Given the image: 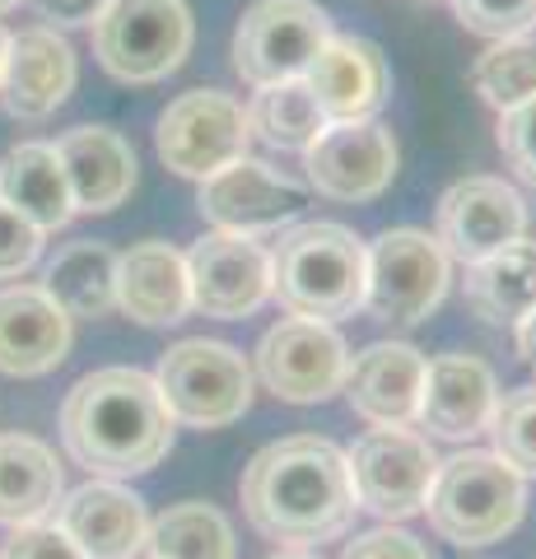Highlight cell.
<instances>
[{
    "mask_svg": "<svg viewBox=\"0 0 536 559\" xmlns=\"http://www.w3.org/2000/svg\"><path fill=\"white\" fill-rule=\"evenodd\" d=\"M0 559H84L80 546L71 536H65L57 522H24V527H14L5 550H0Z\"/></svg>",
    "mask_w": 536,
    "mask_h": 559,
    "instance_id": "35",
    "label": "cell"
},
{
    "mask_svg": "<svg viewBox=\"0 0 536 559\" xmlns=\"http://www.w3.org/2000/svg\"><path fill=\"white\" fill-rule=\"evenodd\" d=\"M150 559H234V527L215 503L187 499L172 503L150 522L145 536Z\"/></svg>",
    "mask_w": 536,
    "mask_h": 559,
    "instance_id": "28",
    "label": "cell"
},
{
    "mask_svg": "<svg viewBox=\"0 0 536 559\" xmlns=\"http://www.w3.org/2000/svg\"><path fill=\"white\" fill-rule=\"evenodd\" d=\"M0 201H5L14 215H24L38 234L61 229V224L75 215V201H71L65 168L57 159V145L24 140V145L5 150V159H0Z\"/></svg>",
    "mask_w": 536,
    "mask_h": 559,
    "instance_id": "24",
    "label": "cell"
},
{
    "mask_svg": "<svg viewBox=\"0 0 536 559\" xmlns=\"http://www.w3.org/2000/svg\"><path fill=\"white\" fill-rule=\"evenodd\" d=\"M90 28L98 66L127 84H154L172 75L196 43L187 0H108Z\"/></svg>",
    "mask_w": 536,
    "mask_h": 559,
    "instance_id": "5",
    "label": "cell"
},
{
    "mask_svg": "<svg viewBox=\"0 0 536 559\" xmlns=\"http://www.w3.org/2000/svg\"><path fill=\"white\" fill-rule=\"evenodd\" d=\"M345 364H350V349L341 331L318 318H285L257 341V378L289 406H313V401L336 396Z\"/></svg>",
    "mask_w": 536,
    "mask_h": 559,
    "instance_id": "11",
    "label": "cell"
},
{
    "mask_svg": "<svg viewBox=\"0 0 536 559\" xmlns=\"http://www.w3.org/2000/svg\"><path fill=\"white\" fill-rule=\"evenodd\" d=\"M117 308L141 326H172L192 312L187 257L172 242L145 238L117 257Z\"/></svg>",
    "mask_w": 536,
    "mask_h": 559,
    "instance_id": "23",
    "label": "cell"
},
{
    "mask_svg": "<svg viewBox=\"0 0 536 559\" xmlns=\"http://www.w3.org/2000/svg\"><path fill=\"white\" fill-rule=\"evenodd\" d=\"M425 355L406 341H373L350 355L341 392L369 425H415V401L425 382Z\"/></svg>",
    "mask_w": 536,
    "mask_h": 559,
    "instance_id": "21",
    "label": "cell"
},
{
    "mask_svg": "<svg viewBox=\"0 0 536 559\" xmlns=\"http://www.w3.org/2000/svg\"><path fill=\"white\" fill-rule=\"evenodd\" d=\"M61 443L94 480H131L154 471L172 448V415L154 388V373L122 364L84 373L65 392Z\"/></svg>",
    "mask_w": 536,
    "mask_h": 559,
    "instance_id": "2",
    "label": "cell"
},
{
    "mask_svg": "<svg viewBox=\"0 0 536 559\" xmlns=\"http://www.w3.org/2000/svg\"><path fill=\"white\" fill-rule=\"evenodd\" d=\"M365 238L345 224H294L271 252V299H281L289 318H355V308H365Z\"/></svg>",
    "mask_w": 536,
    "mask_h": 559,
    "instance_id": "3",
    "label": "cell"
},
{
    "mask_svg": "<svg viewBox=\"0 0 536 559\" xmlns=\"http://www.w3.org/2000/svg\"><path fill=\"white\" fill-rule=\"evenodd\" d=\"M248 140H252L248 108L219 90L178 94L164 108L159 131H154L159 159L178 173V178H196V182H205L219 168H229L234 159H243Z\"/></svg>",
    "mask_w": 536,
    "mask_h": 559,
    "instance_id": "10",
    "label": "cell"
},
{
    "mask_svg": "<svg viewBox=\"0 0 536 559\" xmlns=\"http://www.w3.org/2000/svg\"><path fill=\"white\" fill-rule=\"evenodd\" d=\"M57 159L84 215H108L135 191V150L112 127H75L57 140Z\"/></svg>",
    "mask_w": 536,
    "mask_h": 559,
    "instance_id": "22",
    "label": "cell"
},
{
    "mask_svg": "<svg viewBox=\"0 0 536 559\" xmlns=\"http://www.w3.org/2000/svg\"><path fill=\"white\" fill-rule=\"evenodd\" d=\"M14 5H20V0H0V14H5V10H14Z\"/></svg>",
    "mask_w": 536,
    "mask_h": 559,
    "instance_id": "41",
    "label": "cell"
},
{
    "mask_svg": "<svg viewBox=\"0 0 536 559\" xmlns=\"http://www.w3.org/2000/svg\"><path fill=\"white\" fill-rule=\"evenodd\" d=\"M192 308L215 322H243L271 299V252L248 234H205L187 252Z\"/></svg>",
    "mask_w": 536,
    "mask_h": 559,
    "instance_id": "13",
    "label": "cell"
},
{
    "mask_svg": "<svg viewBox=\"0 0 536 559\" xmlns=\"http://www.w3.org/2000/svg\"><path fill=\"white\" fill-rule=\"evenodd\" d=\"M527 509V476L495 457V452H457L439 462V476L429 485L425 513L429 527L462 550H480L504 540Z\"/></svg>",
    "mask_w": 536,
    "mask_h": 559,
    "instance_id": "4",
    "label": "cell"
},
{
    "mask_svg": "<svg viewBox=\"0 0 536 559\" xmlns=\"http://www.w3.org/2000/svg\"><path fill=\"white\" fill-rule=\"evenodd\" d=\"M71 318L43 285L0 289V373L43 378L71 355Z\"/></svg>",
    "mask_w": 536,
    "mask_h": 559,
    "instance_id": "20",
    "label": "cell"
},
{
    "mask_svg": "<svg viewBox=\"0 0 536 559\" xmlns=\"http://www.w3.org/2000/svg\"><path fill=\"white\" fill-rule=\"evenodd\" d=\"M495 457H504L517 476H536V388L504 392L490 415Z\"/></svg>",
    "mask_w": 536,
    "mask_h": 559,
    "instance_id": "31",
    "label": "cell"
},
{
    "mask_svg": "<svg viewBox=\"0 0 536 559\" xmlns=\"http://www.w3.org/2000/svg\"><path fill=\"white\" fill-rule=\"evenodd\" d=\"M57 527L80 546L84 559H135L145 550L150 513L145 499L122 480H90L75 495H61Z\"/></svg>",
    "mask_w": 536,
    "mask_h": 559,
    "instance_id": "19",
    "label": "cell"
},
{
    "mask_svg": "<svg viewBox=\"0 0 536 559\" xmlns=\"http://www.w3.org/2000/svg\"><path fill=\"white\" fill-rule=\"evenodd\" d=\"M448 252L420 229H388L369 242L365 308L378 322L420 326L448 294Z\"/></svg>",
    "mask_w": 536,
    "mask_h": 559,
    "instance_id": "8",
    "label": "cell"
},
{
    "mask_svg": "<svg viewBox=\"0 0 536 559\" xmlns=\"http://www.w3.org/2000/svg\"><path fill=\"white\" fill-rule=\"evenodd\" d=\"M527 234V205L504 178H462L439 197V248L448 261H472Z\"/></svg>",
    "mask_w": 536,
    "mask_h": 559,
    "instance_id": "14",
    "label": "cell"
},
{
    "mask_svg": "<svg viewBox=\"0 0 536 559\" xmlns=\"http://www.w3.org/2000/svg\"><path fill=\"white\" fill-rule=\"evenodd\" d=\"M103 5L108 0H33V10L43 14V20L51 24H61V28H75V24H94Z\"/></svg>",
    "mask_w": 536,
    "mask_h": 559,
    "instance_id": "37",
    "label": "cell"
},
{
    "mask_svg": "<svg viewBox=\"0 0 536 559\" xmlns=\"http://www.w3.org/2000/svg\"><path fill=\"white\" fill-rule=\"evenodd\" d=\"M499 150L517 178L536 187V98L513 112H499Z\"/></svg>",
    "mask_w": 536,
    "mask_h": 559,
    "instance_id": "33",
    "label": "cell"
},
{
    "mask_svg": "<svg viewBox=\"0 0 536 559\" xmlns=\"http://www.w3.org/2000/svg\"><path fill=\"white\" fill-rule=\"evenodd\" d=\"M271 559H318V555H313V550H289V546H285V550H275Z\"/></svg>",
    "mask_w": 536,
    "mask_h": 559,
    "instance_id": "39",
    "label": "cell"
},
{
    "mask_svg": "<svg viewBox=\"0 0 536 559\" xmlns=\"http://www.w3.org/2000/svg\"><path fill=\"white\" fill-rule=\"evenodd\" d=\"M472 90L499 112L536 98V38H499L472 66Z\"/></svg>",
    "mask_w": 536,
    "mask_h": 559,
    "instance_id": "30",
    "label": "cell"
},
{
    "mask_svg": "<svg viewBox=\"0 0 536 559\" xmlns=\"http://www.w3.org/2000/svg\"><path fill=\"white\" fill-rule=\"evenodd\" d=\"M332 38V20L318 0H257L234 28V70L252 90L299 80Z\"/></svg>",
    "mask_w": 536,
    "mask_h": 559,
    "instance_id": "9",
    "label": "cell"
},
{
    "mask_svg": "<svg viewBox=\"0 0 536 559\" xmlns=\"http://www.w3.org/2000/svg\"><path fill=\"white\" fill-rule=\"evenodd\" d=\"M154 388H159L172 425L192 429H224L243 419L252 406V369L234 345L224 341H178L159 355L154 369Z\"/></svg>",
    "mask_w": 536,
    "mask_h": 559,
    "instance_id": "6",
    "label": "cell"
},
{
    "mask_svg": "<svg viewBox=\"0 0 536 559\" xmlns=\"http://www.w3.org/2000/svg\"><path fill=\"white\" fill-rule=\"evenodd\" d=\"M453 14L476 38H527L536 28V0H453Z\"/></svg>",
    "mask_w": 536,
    "mask_h": 559,
    "instance_id": "32",
    "label": "cell"
},
{
    "mask_svg": "<svg viewBox=\"0 0 536 559\" xmlns=\"http://www.w3.org/2000/svg\"><path fill=\"white\" fill-rule=\"evenodd\" d=\"M65 495L61 462L33 433H0V527H24L57 513Z\"/></svg>",
    "mask_w": 536,
    "mask_h": 559,
    "instance_id": "25",
    "label": "cell"
},
{
    "mask_svg": "<svg viewBox=\"0 0 536 559\" xmlns=\"http://www.w3.org/2000/svg\"><path fill=\"white\" fill-rule=\"evenodd\" d=\"M308 187L326 201H373L396 178V135L378 117L369 121H332L313 145L303 150Z\"/></svg>",
    "mask_w": 536,
    "mask_h": 559,
    "instance_id": "12",
    "label": "cell"
},
{
    "mask_svg": "<svg viewBox=\"0 0 536 559\" xmlns=\"http://www.w3.org/2000/svg\"><path fill=\"white\" fill-rule=\"evenodd\" d=\"M355 503L383 522H402L425 509L429 485L439 476V452L410 425H373L345 452Z\"/></svg>",
    "mask_w": 536,
    "mask_h": 559,
    "instance_id": "7",
    "label": "cell"
},
{
    "mask_svg": "<svg viewBox=\"0 0 536 559\" xmlns=\"http://www.w3.org/2000/svg\"><path fill=\"white\" fill-rule=\"evenodd\" d=\"M341 559H429V550L402 527H378V532L355 536L341 550Z\"/></svg>",
    "mask_w": 536,
    "mask_h": 559,
    "instance_id": "36",
    "label": "cell"
},
{
    "mask_svg": "<svg viewBox=\"0 0 536 559\" xmlns=\"http://www.w3.org/2000/svg\"><path fill=\"white\" fill-rule=\"evenodd\" d=\"M517 355H523L527 369H536V308L517 322Z\"/></svg>",
    "mask_w": 536,
    "mask_h": 559,
    "instance_id": "38",
    "label": "cell"
},
{
    "mask_svg": "<svg viewBox=\"0 0 536 559\" xmlns=\"http://www.w3.org/2000/svg\"><path fill=\"white\" fill-rule=\"evenodd\" d=\"M248 127L252 135H262L271 150H308L326 131V117L318 112L313 94L303 80H281L262 84L248 103Z\"/></svg>",
    "mask_w": 536,
    "mask_h": 559,
    "instance_id": "29",
    "label": "cell"
},
{
    "mask_svg": "<svg viewBox=\"0 0 536 559\" xmlns=\"http://www.w3.org/2000/svg\"><path fill=\"white\" fill-rule=\"evenodd\" d=\"M238 495L252 527L289 550L336 540L359 509L345 452L318 433H294L262 448L248 462Z\"/></svg>",
    "mask_w": 536,
    "mask_h": 559,
    "instance_id": "1",
    "label": "cell"
},
{
    "mask_svg": "<svg viewBox=\"0 0 536 559\" xmlns=\"http://www.w3.org/2000/svg\"><path fill=\"white\" fill-rule=\"evenodd\" d=\"M43 289L57 299V308L65 318H103V312L117 308V252L108 242L80 238L65 252H57V261L43 275Z\"/></svg>",
    "mask_w": 536,
    "mask_h": 559,
    "instance_id": "27",
    "label": "cell"
},
{
    "mask_svg": "<svg viewBox=\"0 0 536 559\" xmlns=\"http://www.w3.org/2000/svg\"><path fill=\"white\" fill-rule=\"evenodd\" d=\"M196 210L205 224H215L224 234L257 238V234H271V229H281V224L299 219L303 187H294L271 164L243 154V159H234L229 168H219L201 182Z\"/></svg>",
    "mask_w": 536,
    "mask_h": 559,
    "instance_id": "15",
    "label": "cell"
},
{
    "mask_svg": "<svg viewBox=\"0 0 536 559\" xmlns=\"http://www.w3.org/2000/svg\"><path fill=\"white\" fill-rule=\"evenodd\" d=\"M5 43H10V33L0 28V66H5Z\"/></svg>",
    "mask_w": 536,
    "mask_h": 559,
    "instance_id": "40",
    "label": "cell"
},
{
    "mask_svg": "<svg viewBox=\"0 0 536 559\" xmlns=\"http://www.w3.org/2000/svg\"><path fill=\"white\" fill-rule=\"evenodd\" d=\"M499 406L495 369L476 355H439L425 364L420 401H415V425L434 439L462 443L490 429V415Z\"/></svg>",
    "mask_w": 536,
    "mask_h": 559,
    "instance_id": "18",
    "label": "cell"
},
{
    "mask_svg": "<svg viewBox=\"0 0 536 559\" xmlns=\"http://www.w3.org/2000/svg\"><path fill=\"white\" fill-rule=\"evenodd\" d=\"M462 285L480 322L517 326L536 308V238H517L509 248L472 261Z\"/></svg>",
    "mask_w": 536,
    "mask_h": 559,
    "instance_id": "26",
    "label": "cell"
},
{
    "mask_svg": "<svg viewBox=\"0 0 536 559\" xmlns=\"http://www.w3.org/2000/svg\"><path fill=\"white\" fill-rule=\"evenodd\" d=\"M80 66L75 47L57 28H20L5 43V66H0V108L20 121H43L75 94Z\"/></svg>",
    "mask_w": 536,
    "mask_h": 559,
    "instance_id": "17",
    "label": "cell"
},
{
    "mask_svg": "<svg viewBox=\"0 0 536 559\" xmlns=\"http://www.w3.org/2000/svg\"><path fill=\"white\" fill-rule=\"evenodd\" d=\"M299 80L308 84L326 127L332 121H369L383 112L392 94L388 57L369 38H350V33H332Z\"/></svg>",
    "mask_w": 536,
    "mask_h": 559,
    "instance_id": "16",
    "label": "cell"
},
{
    "mask_svg": "<svg viewBox=\"0 0 536 559\" xmlns=\"http://www.w3.org/2000/svg\"><path fill=\"white\" fill-rule=\"evenodd\" d=\"M43 252V234L0 201V280H20Z\"/></svg>",
    "mask_w": 536,
    "mask_h": 559,
    "instance_id": "34",
    "label": "cell"
}]
</instances>
